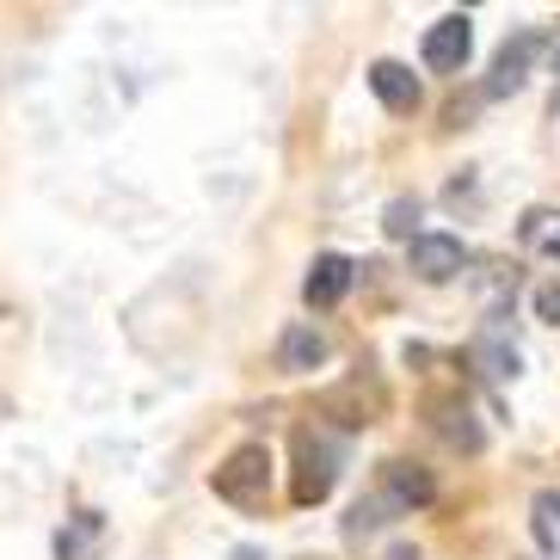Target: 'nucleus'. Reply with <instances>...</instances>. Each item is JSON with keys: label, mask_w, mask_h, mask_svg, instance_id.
Here are the masks:
<instances>
[{"label": "nucleus", "mask_w": 560, "mask_h": 560, "mask_svg": "<svg viewBox=\"0 0 560 560\" xmlns=\"http://www.w3.org/2000/svg\"><path fill=\"white\" fill-rule=\"evenodd\" d=\"M529 524H536V542L548 555H560V493L555 487H542V493L529 499Z\"/></svg>", "instance_id": "12"}, {"label": "nucleus", "mask_w": 560, "mask_h": 560, "mask_svg": "<svg viewBox=\"0 0 560 560\" xmlns=\"http://www.w3.org/2000/svg\"><path fill=\"white\" fill-rule=\"evenodd\" d=\"M241 560H259V555H253V548H241Z\"/></svg>", "instance_id": "18"}, {"label": "nucleus", "mask_w": 560, "mask_h": 560, "mask_svg": "<svg viewBox=\"0 0 560 560\" xmlns=\"http://www.w3.org/2000/svg\"><path fill=\"white\" fill-rule=\"evenodd\" d=\"M536 50H542V37H536V32L505 37V50L493 56V74H487V100H505V93H517V86L529 81V62H536Z\"/></svg>", "instance_id": "5"}, {"label": "nucleus", "mask_w": 560, "mask_h": 560, "mask_svg": "<svg viewBox=\"0 0 560 560\" xmlns=\"http://www.w3.org/2000/svg\"><path fill=\"white\" fill-rule=\"evenodd\" d=\"M412 222H419V203H412V198H395V203H388V215H382V229L395 234V241H412Z\"/></svg>", "instance_id": "15"}, {"label": "nucleus", "mask_w": 560, "mask_h": 560, "mask_svg": "<svg viewBox=\"0 0 560 560\" xmlns=\"http://www.w3.org/2000/svg\"><path fill=\"white\" fill-rule=\"evenodd\" d=\"M100 511H81V517H74V529H62V536H56V555L62 560H86V548L100 542Z\"/></svg>", "instance_id": "13"}, {"label": "nucleus", "mask_w": 560, "mask_h": 560, "mask_svg": "<svg viewBox=\"0 0 560 560\" xmlns=\"http://www.w3.org/2000/svg\"><path fill=\"white\" fill-rule=\"evenodd\" d=\"M327 332H320V327H308V320H296V327H290V332H283V351H278V358H283V370H320V363H327Z\"/></svg>", "instance_id": "10"}, {"label": "nucleus", "mask_w": 560, "mask_h": 560, "mask_svg": "<svg viewBox=\"0 0 560 560\" xmlns=\"http://www.w3.org/2000/svg\"><path fill=\"white\" fill-rule=\"evenodd\" d=\"M382 493H388L395 511H412V505H431L438 499V480L419 462H382Z\"/></svg>", "instance_id": "7"}, {"label": "nucleus", "mask_w": 560, "mask_h": 560, "mask_svg": "<svg viewBox=\"0 0 560 560\" xmlns=\"http://www.w3.org/2000/svg\"><path fill=\"white\" fill-rule=\"evenodd\" d=\"M475 358L487 363V376H499V382H505V376H517V351H511L505 339H480V346H475Z\"/></svg>", "instance_id": "14"}, {"label": "nucleus", "mask_w": 560, "mask_h": 560, "mask_svg": "<svg viewBox=\"0 0 560 560\" xmlns=\"http://www.w3.org/2000/svg\"><path fill=\"white\" fill-rule=\"evenodd\" d=\"M536 314H542L548 327H560V278H555V283H542V290H536Z\"/></svg>", "instance_id": "16"}, {"label": "nucleus", "mask_w": 560, "mask_h": 560, "mask_svg": "<svg viewBox=\"0 0 560 560\" xmlns=\"http://www.w3.org/2000/svg\"><path fill=\"white\" fill-rule=\"evenodd\" d=\"M351 271H358V265H351L346 253H320V259L308 265V278H302V296H308V308H332V302L351 290Z\"/></svg>", "instance_id": "8"}, {"label": "nucleus", "mask_w": 560, "mask_h": 560, "mask_svg": "<svg viewBox=\"0 0 560 560\" xmlns=\"http://www.w3.org/2000/svg\"><path fill=\"white\" fill-rule=\"evenodd\" d=\"M425 412H431V431H438V438H444L450 450H462V456H475V450L487 444V438H480V425H475V412H468V400L438 395Z\"/></svg>", "instance_id": "6"}, {"label": "nucleus", "mask_w": 560, "mask_h": 560, "mask_svg": "<svg viewBox=\"0 0 560 560\" xmlns=\"http://www.w3.org/2000/svg\"><path fill=\"white\" fill-rule=\"evenodd\" d=\"M468 50H475V25H468V13H450V19H438V25L425 32V68H438V74H462Z\"/></svg>", "instance_id": "4"}, {"label": "nucleus", "mask_w": 560, "mask_h": 560, "mask_svg": "<svg viewBox=\"0 0 560 560\" xmlns=\"http://www.w3.org/2000/svg\"><path fill=\"white\" fill-rule=\"evenodd\" d=\"M215 499H229V505H259L265 487H271V450L265 444H241L222 456V468L210 475Z\"/></svg>", "instance_id": "2"}, {"label": "nucleus", "mask_w": 560, "mask_h": 560, "mask_svg": "<svg viewBox=\"0 0 560 560\" xmlns=\"http://www.w3.org/2000/svg\"><path fill=\"white\" fill-rule=\"evenodd\" d=\"M555 117H560V100H555Z\"/></svg>", "instance_id": "19"}, {"label": "nucleus", "mask_w": 560, "mask_h": 560, "mask_svg": "<svg viewBox=\"0 0 560 560\" xmlns=\"http://www.w3.org/2000/svg\"><path fill=\"white\" fill-rule=\"evenodd\" d=\"M370 93H376L388 112H419V100H425V93H419V74H412L407 62H376L370 68Z\"/></svg>", "instance_id": "9"}, {"label": "nucleus", "mask_w": 560, "mask_h": 560, "mask_svg": "<svg viewBox=\"0 0 560 560\" xmlns=\"http://www.w3.org/2000/svg\"><path fill=\"white\" fill-rule=\"evenodd\" d=\"M524 247L542 253V259H560V210H529L524 215Z\"/></svg>", "instance_id": "11"}, {"label": "nucleus", "mask_w": 560, "mask_h": 560, "mask_svg": "<svg viewBox=\"0 0 560 560\" xmlns=\"http://www.w3.org/2000/svg\"><path fill=\"white\" fill-rule=\"evenodd\" d=\"M339 468H346V444L320 425H302L296 431V480H290L296 505H320L339 487Z\"/></svg>", "instance_id": "1"}, {"label": "nucleus", "mask_w": 560, "mask_h": 560, "mask_svg": "<svg viewBox=\"0 0 560 560\" xmlns=\"http://www.w3.org/2000/svg\"><path fill=\"white\" fill-rule=\"evenodd\" d=\"M548 56H555V74H560V25H555V50H548Z\"/></svg>", "instance_id": "17"}, {"label": "nucleus", "mask_w": 560, "mask_h": 560, "mask_svg": "<svg viewBox=\"0 0 560 560\" xmlns=\"http://www.w3.org/2000/svg\"><path fill=\"white\" fill-rule=\"evenodd\" d=\"M407 265H412V278H419V283H450V278H462L468 253H462L456 234H412Z\"/></svg>", "instance_id": "3"}]
</instances>
